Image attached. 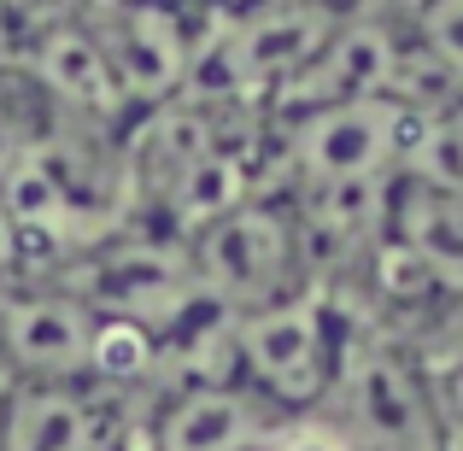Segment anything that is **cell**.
I'll return each instance as SVG.
<instances>
[{
  "label": "cell",
  "mask_w": 463,
  "mask_h": 451,
  "mask_svg": "<svg viewBox=\"0 0 463 451\" xmlns=\"http://www.w3.org/2000/svg\"><path fill=\"white\" fill-rule=\"evenodd\" d=\"M358 316L346 311L335 282H306L299 294L241 311L223 323V375L247 381L288 417H311L335 387V370L346 358Z\"/></svg>",
  "instance_id": "6da1fadb"
},
{
  "label": "cell",
  "mask_w": 463,
  "mask_h": 451,
  "mask_svg": "<svg viewBox=\"0 0 463 451\" xmlns=\"http://www.w3.org/2000/svg\"><path fill=\"white\" fill-rule=\"evenodd\" d=\"M352 451H452L434 417L417 352L382 328H358L335 370V387L317 405Z\"/></svg>",
  "instance_id": "7a4b0ae2"
},
{
  "label": "cell",
  "mask_w": 463,
  "mask_h": 451,
  "mask_svg": "<svg viewBox=\"0 0 463 451\" xmlns=\"http://www.w3.org/2000/svg\"><path fill=\"white\" fill-rule=\"evenodd\" d=\"M188 264L200 294L217 311L241 316V311H264V305L299 294L311 282L306 270V240H299L294 205L288 200H241L235 211L212 217L188 235Z\"/></svg>",
  "instance_id": "3957f363"
},
{
  "label": "cell",
  "mask_w": 463,
  "mask_h": 451,
  "mask_svg": "<svg viewBox=\"0 0 463 451\" xmlns=\"http://www.w3.org/2000/svg\"><path fill=\"white\" fill-rule=\"evenodd\" d=\"M429 129L422 106H405L393 94H364L294 112L282 136V158L299 188H340V182H393L411 170L417 141Z\"/></svg>",
  "instance_id": "277c9868"
},
{
  "label": "cell",
  "mask_w": 463,
  "mask_h": 451,
  "mask_svg": "<svg viewBox=\"0 0 463 451\" xmlns=\"http://www.w3.org/2000/svg\"><path fill=\"white\" fill-rule=\"evenodd\" d=\"M94 42L112 59V77L129 106H165L188 89L194 59L205 42H194L182 0H106V18L94 23Z\"/></svg>",
  "instance_id": "5b68a950"
},
{
  "label": "cell",
  "mask_w": 463,
  "mask_h": 451,
  "mask_svg": "<svg viewBox=\"0 0 463 451\" xmlns=\"http://www.w3.org/2000/svg\"><path fill=\"white\" fill-rule=\"evenodd\" d=\"M94 311L77 294L12 287L0 294V363L12 387H65L89 381Z\"/></svg>",
  "instance_id": "8992f818"
},
{
  "label": "cell",
  "mask_w": 463,
  "mask_h": 451,
  "mask_svg": "<svg viewBox=\"0 0 463 451\" xmlns=\"http://www.w3.org/2000/svg\"><path fill=\"white\" fill-rule=\"evenodd\" d=\"M288 422V410L235 375H194L153 410L147 451H264Z\"/></svg>",
  "instance_id": "52a82bcc"
},
{
  "label": "cell",
  "mask_w": 463,
  "mask_h": 451,
  "mask_svg": "<svg viewBox=\"0 0 463 451\" xmlns=\"http://www.w3.org/2000/svg\"><path fill=\"white\" fill-rule=\"evenodd\" d=\"M0 451H112V422L89 399V381L12 387L0 410Z\"/></svg>",
  "instance_id": "ba28073f"
},
{
  "label": "cell",
  "mask_w": 463,
  "mask_h": 451,
  "mask_svg": "<svg viewBox=\"0 0 463 451\" xmlns=\"http://www.w3.org/2000/svg\"><path fill=\"white\" fill-rule=\"evenodd\" d=\"M30 65H35V82H42L59 106H71V112H82V117H112V112L129 106L124 89H118V77H112L106 47L94 42V30H82V23L47 30L42 42H35Z\"/></svg>",
  "instance_id": "9c48e42d"
},
{
  "label": "cell",
  "mask_w": 463,
  "mask_h": 451,
  "mask_svg": "<svg viewBox=\"0 0 463 451\" xmlns=\"http://www.w3.org/2000/svg\"><path fill=\"white\" fill-rule=\"evenodd\" d=\"M417 352V370L429 381L434 417L446 428V446H463V305L434 323L429 340H405Z\"/></svg>",
  "instance_id": "30bf717a"
},
{
  "label": "cell",
  "mask_w": 463,
  "mask_h": 451,
  "mask_svg": "<svg viewBox=\"0 0 463 451\" xmlns=\"http://www.w3.org/2000/svg\"><path fill=\"white\" fill-rule=\"evenodd\" d=\"M158 363V334L129 316L94 311V346H89V387H141Z\"/></svg>",
  "instance_id": "8fae6325"
},
{
  "label": "cell",
  "mask_w": 463,
  "mask_h": 451,
  "mask_svg": "<svg viewBox=\"0 0 463 451\" xmlns=\"http://www.w3.org/2000/svg\"><path fill=\"white\" fill-rule=\"evenodd\" d=\"M411 30H417V53L429 59L440 77H452L463 89V0H422L411 12Z\"/></svg>",
  "instance_id": "7c38bea8"
},
{
  "label": "cell",
  "mask_w": 463,
  "mask_h": 451,
  "mask_svg": "<svg viewBox=\"0 0 463 451\" xmlns=\"http://www.w3.org/2000/svg\"><path fill=\"white\" fill-rule=\"evenodd\" d=\"M18 258H24V229L12 217V205L0 200V294L18 287Z\"/></svg>",
  "instance_id": "4fadbf2b"
},
{
  "label": "cell",
  "mask_w": 463,
  "mask_h": 451,
  "mask_svg": "<svg viewBox=\"0 0 463 451\" xmlns=\"http://www.w3.org/2000/svg\"><path fill=\"white\" fill-rule=\"evenodd\" d=\"M6 12H12V0H0V23H6Z\"/></svg>",
  "instance_id": "5bb4252c"
}]
</instances>
